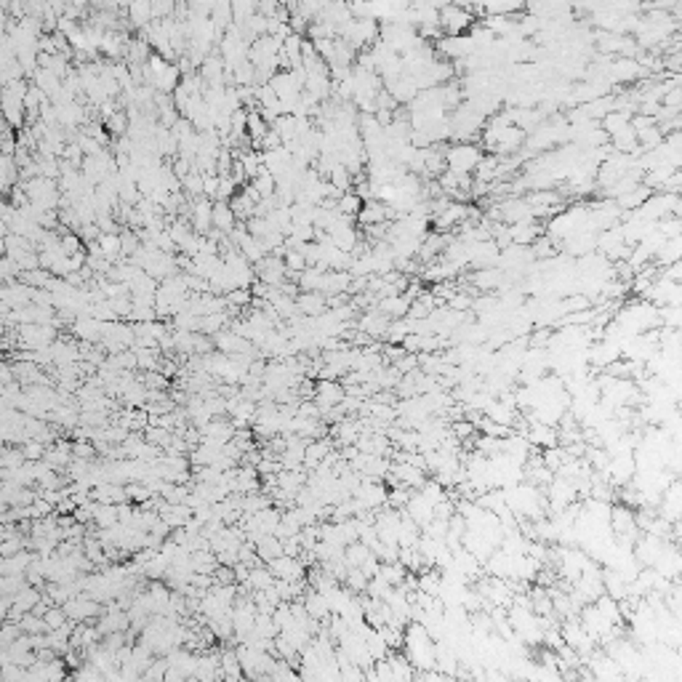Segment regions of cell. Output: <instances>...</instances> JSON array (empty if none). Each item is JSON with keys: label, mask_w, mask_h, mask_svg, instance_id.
<instances>
[{"label": "cell", "mask_w": 682, "mask_h": 682, "mask_svg": "<svg viewBox=\"0 0 682 682\" xmlns=\"http://www.w3.org/2000/svg\"><path fill=\"white\" fill-rule=\"evenodd\" d=\"M22 192H27L30 203L37 205V208H46V211H54V205L59 203V187L48 176H32L30 181H24Z\"/></svg>", "instance_id": "3"}, {"label": "cell", "mask_w": 682, "mask_h": 682, "mask_svg": "<svg viewBox=\"0 0 682 682\" xmlns=\"http://www.w3.org/2000/svg\"><path fill=\"white\" fill-rule=\"evenodd\" d=\"M301 602H304V611H307L310 619H315V621H328L331 605H328V597H325L323 592H315L310 587L307 589V597H301Z\"/></svg>", "instance_id": "7"}, {"label": "cell", "mask_w": 682, "mask_h": 682, "mask_svg": "<svg viewBox=\"0 0 682 682\" xmlns=\"http://www.w3.org/2000/svg\"><path fill=\"white\" fill-rule=\"evenodd\" d=\"M272 581H275V576L269 573V571H264V568H253V571H248V578H245V584L256 592V589H267L272 587Z\"/></svg>", "instance_id": "17"}, {"label": "cell", "mask_w": 682, "mask_h": 682, "mask_svg": "<svg viewBox=\"0 0 682 682\" xmlns=\"http://www.w3.org/2000/svg\"><path fill=\"white\" fill-rule=\"evenodd\" d=\"M267 131H269V123L262 118L259 107H256V112H253V109H248V120H245V133H248V139H251L253 144H259Z\"/></svg>", "instance_id": "13"}, {"label": "cell", "mask_w": 682, "mask_h": 682, "mask_svg": "<svg viewBox=\"0 0 682 682\" xmlns=\"http://www.w3.org/2000/svg\"><path fill=\"white\" fill-rule=\"evenodd\" d=\"M680 102H682V91H680V85H674V88H671L669 94H666V96H664V99H661V104H664V107H674V109H680Z\"/></svg>", "instance_id": "21"}, {"label": "cell", "mask_w": 682, "mask_h": 682, "mask_svg": "<svg viewBox=\"0 0 682 682\" xmlns=\"http://www.w3.org/2000/svg\"><path fill=\"white\" fill-rule=\"evenodd\" d=\"M296 307L304 317H315V315L325 312V296L320 291H301L296 296Z\"/></svg>", "instance_id": "9"}, {"label": "cell", "mask_w": 682, "mask_h": 682, "mask_svg": "<svg viewBox=\"0 0 682 682\" xmlns=\"http://www.w3.org/2000/svg\"><path fill=\"white\" fill-rule=\"evenodd\" d=\"M360 205H363V200H360L355 192L349 190L336 200V211H339V214H347V216H358Z\"/></svg>", "instance_id": "16"}, {"label": "cell", "mask_w": 682, "mask_h": 682, "mask_svg": "<svg viewBox=\"0 0 682 682\" xmlns=\"http://www.w3.org/2000/svg\"><path fill=\"white\" fill-rule=\"evenodd\" d=\"M379 32H382V24L379 19H371V16H363V19H349L336 37H344L349 46L355 51H365L371 48L376 40H379Z\"/></svg>", "instance_id": "1"}, {"label": "cell", "mask_w": 682, "mask_h": 682, "mask_svg": "<svg viewBox=\"0 0 682 682\" xmlns=\"http://www.w3.org/2000/svg\"><path fill=\"white\" fill-rule=\"evenodd\" d=\"M43 621H46V629H59V626H64V608L61 611H51Z\"/></svg>", "instance_id": "22"}, {"label": "cell", "mask_w": 682, "mask_h": 682, "mask_svg": "<svg viewBox=\"0 0 682 682\" xmlns=\"http://www.w3.org/2000/svg\"><path fill=\"white\" fill-rule=\"evenodd\" d=\"M475 24V16L469 8H461L456 3H448L440 8V30L443 35H464V30H469Z\"/></svg>", "instance_id": "5"}, {"label": "cell", "mask_w": 682, "mask_h": 682, "mask_svg": "<svg viewBox=\"0 0 682 682\" xmlns=\"http://www.w3.org/2000/svg\"><path fill=\"white\" fill-rule=\"evenodd\" d=\"M235 221H238L235 219V211L229 208L227 200H214V229L229 235L235 229Z\"/></svg>", "instance_id": "10"}, {"label": "cell", "mask_w": 682, "mask_h": 682, "mask_svg": "<svg viewBox=\"0 0 682 682\" xmlns=\"http://www.w3.org/2000/svg\"><path fill=\"white\" fill-rule=\"evenodd\" d=\"M35 602H37V595H35V592H19V595H16V599H13L16 611H30V608H32Z\"/></svg>", "instance_id": "20"}, {"label": "cell", "mask_w": 682, "mask_h": 682, "mask_svg": "<svg viewBox=\"0 0 682 682\" xmlns=\"http://www.w3.org/2000/svg\"><path fill=\"white\" fill-rule=\"evenodd\" d=\"M107 128L115 136H126V128H128V118H126V112L120 109V112H112L107 118Z\"/></svg>", "instance_id": "19"}, {"label": "cell", "mask_w": 682, "mask_h": 682, "mask_svg": "<svg viewBox=\"0 0 682 682\" xmlns=\"http://www.w3.org/2000/svg\"><path fill=\"white\" fill-rule=\"evenodd\" d=\"M480 157H482V150H480L477 144L458 142L445 150V168L448 171H456V173H469V171H475Z\"/></svg>", "instance_id": "4"}, {"label": "cell", "mask_w": 682, "mask_h": 682, "mask_svg": "<svg viewBox=\"0 0 682 682\" xmlns=\"http://www.w3.org/2000/svg\"><path fill=\"white\" fill-rule=\"evenodd\" d=\"M128 19L144 30L152 22V0H128Z\"/></svg>", "instance_id": "11"}, {"label": "cell", "mask_w": 682, "mask_h": 682, "mask_svg": "<svg viewBox=\"0 0 682 682\" xmlns=\"http://www.w3.org/2000/svg\"><path fill=\"white\" fill-rule=\"evenodd\" d=\"M256 552H259V557L264 563H269V560H275V557L283 554V541L277 539L275 533H267L262 539H256Z\"/></svg>", "instance_id": "12"}, {"label": "cell", "mask_w": 682, "mask_h": 682, "mask_svg": "<svg viewBox=\"0 0 682 682\" xmlns=\"http://www.w3.org/2000/svg\"><path fill=\"white\" fill-rule=\"evenodd\" d=\"M22 339L27 341V344H32V347H46L48 341L54 339V331L51 328H46V325H27V328H22Z\"/></svg>", "instance_id": "14"}, {"label": "cell", "mask_w": 682, "mask_h": 682, "mask_svg": "<svg viewBox=\"0 0 682 682\" xmlns=\"http://www.w3.org/2000/svg\"><path fill=\"white\" fill-rule=\"evenodd\" d=\"M75 453L91 458V456H94V448H91V445H85V443H78V445H75Z\"/></svg>", "instance_id": "23"}, {"label": "cell", "mask_w": 682, "mask_h": 682, "mask_svg": "<svg viewBox=\"0 0 682 682\" xmlns=\"http://www.w3.org/2000/svg\"><path fill=\"white\" fill-rule=\"evenodd\" d=\"M24 94H27V83L22 80H11V83L3 85L0 91V115L8 126H22L24 118Z\"/></svg>", "instance_id": "2"}, {"label": "cell", "mask_w": 682, "mask_h": 682, "mask_svg": "<svg viewBox=\"0 0 682 682\" xmlns=\"http://www.w3.org/2000/svg\"><path fill=\"white\" fill-rule=\"evenodd\" d=\"M328 181L334 184L339 192H349L352 190V173H349L347 168L341 166V163H336L331 171H328Z\"/></svg>", "instance_id": "15"}, {"label": "cell", "mask_w": 682, "mask_h": 682, "mask_svg": "<svg viewBox=\"0 0 682 682\" xmlns=\"http://www.w3.org/2000/svg\"><path fill=\"white\" fill-rule=\"evenodd\" d=\"M235 190H238V184H235V179L232 176H219V190H216V200H232L235 197Z\"/></svg>", "instance_id": "18"}, {"label": "cell", "mask_w": 682, "mask_h": 682, "mask_svg": "<svg viewBox=\"0 0 682 682\" xmlns=\"http://www.w3.org/2000/svg\"><path fill=\"white\" fill-rule=\"evenodd\" d=\"M99 613V605H96L94 597H70L64 602V616H70L72 621H83V619H94Z\"/></svg>", "instance_id": "6"}, {"label": "cell", "mask_w": 682, "mask_h": 682, "mask_svg": "<svg viewBox=\"0 0 682 682\" xmlns=\"http://www.w3.org/2000/svg\"><path fill=\"white\" fill-rule=\"evenodd\" d=\"M509 227V238H512V243H517V245H533V240L539 238L541 227L536 224V219H530V221H517V224H506Z\"/></svg>", "instance_id": "8"}]
</instances>
